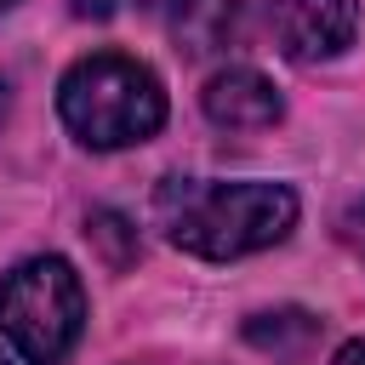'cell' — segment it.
Returning <instances> with one entry per match:
<instances>
[{"label":"cell","mask_w":365,"mask_h":365,"mask_svg":"<svg viewBox=\"0 0 365 365\" xmlns=\"http://www.w3.org/2000/svg\"><path fill=\"white\" fill-rule=\"evenodd\" d=\"M57 108L86 148H125L165 125V86L125 51H91L63 74Z\"/></svg>","instance_id":"cell-2"},{"label":"cell","mask_w":365,"mask_h":365,"mask_svg":"<svg viewBox=\"0 0 365 365\" xmlns=\"http://www.w3.org/2000/svg\"><path fill=\"white\" fill-rule=\"evenodd\" d=\"M74 11H80V17H108L114 0H74Z\"/></svg>","instance_id":"cell-10"},{"label":"cell","mask_w":365,"mask_h":365,"mask_svg":"<svg viewBox=\"0 0 365 365\" xmlns=\"http://www.w3.org/2000/svg\"><path fill=\"white\" fill-rule=\"evenodd\" d=\"M279 91L268 74L257 68H222L205 80V114L222 125V131H262L279 120Z\"/></svg>","instance_id":"cell-5"},{"label":"cell","mask_w":365,"mask_h":365,"mask_svg":"<svg viewBox=\"0 0 365 365\" xmlns=\"http://www.w3.org/2000/svg\"><path fill=\"white\" fill-rule=\"evenodd\" d=\"M86 240L97 245V257H103L108 268H131V262H137V228H131L120 211H91Z\"/></svg>","instance_id":"cell-8"},{"label":"cell","mask_w":365,"mask_h":365,"mask_svg":"<svg viewBox=\"0 0 365 365\" xmlns=\"http://www.w3.org/2000/svg\"><path fill=\"white\" fill-rule=\"evenodd\" d=\"M0 114H6V97H0Z\"/></svg>","instance_id":"cell-12"},{"label":"cell","mask_w":365,"mask_h":365,"mask_svg":"<svg viewBox=\"0 0 365 365\" xmlns=\"http://www.w3.org/2000/svg\"><path fill=\"white\" fill-rule=\"evenodd\" d=\"M245 336H251V348H262V354H285V359H297V354L314 348L319 319L302 314V308H279V314H257V319L245 325Z\"/></svg>","instance_id":"cell-7"},{"label":"cell","mask_w":365,"mask_h":365,"mask_svg":"<svg viewBox=\"0 0 365 365\" xmlns=\"http://www.w3.org/2000/svg\"><path fill=\"white\" fill-rule=\"evenodd\" d=\"M279 46L297 63L336 57L359 29V0H285L279 6Z\"/></svg>","instance_id":"cell-4"},{"label":"cell","mask_w":365,"mask_h":365,"mask_svg":"<svg viewBox=\"0 0 365 365\" xmlns=\"http://www.w3.org/2000/svg\"><path fill=\"white\" fill-rule=\"evenodd\" d=\"M0 365H6V359H0Z\"/></svg>","instance_id":"cell-14"},{"label":"cell","mask_w":365,"mask_h":365,"mask_svg":"<svg viewBox=\"0 0 365 365\" xmlns=\"http://www.w3.org/2000/svg\"><path fill=\"white\" fill-rule=\"evenodd\" d=\"M342 228H348V245H354V251L365 257V194H359V200L348 205V217H342Z\"/></svg>","instance_id":"cell-9"},{"label":"cell","mask_w":365,"mask_h":365,"mask_svg":"<svg viewBox=\"0 0 365 365\" xmlns=\"http://www.w3.org/2000/svg\"><path fill=\"white\" fill-rule=\"evenodd\" d=\"M154 217L171 245L228 262L251 257L291 234L297 194L285 182H205V177H165L154 188Z\"/></svg>","instance_id":"cell-1"},{"label":"cell","mask_w":365,"mask_h":365,"mask_svg":"<svg viewBox=\"0 0 365 365\" xmlns=\"http://www.w3.org/2000/svg\"><path fill=\"white\" fill-rule=\"evenodd\" d=\"M6 6H11V0H0V11H6Z\"/></svg>","instance_id":"cell-13"},{"label":"cell","mask_w":365,"mask_h":365,"mask_svg":"<svg viewBox=\"0 0 365 365\" xmlns=\"http://www.w3.org/2000/svg\"><path fill=\"white\" fill-rule=\"evenodd\" d=\"M336 365H365V342H348V348L336 354Z\"/></svg>","instance_id":"cell-11"},{"label":"cell","mask_w":365,"mask_h":365,"mask_svg":"<svg viewBox=\"0 0 365 365\" xmlns=\"http://www.w3.org/2000/svg\"><path fill=\"white\" fill-rule=\"evenodd\" d=\"M86 325L80 274L63 257H29L0 279V331L29 365H63Z\"/></svg>","instance_id":"cell-3"},{"label":"cell","mask_w":365,"mask_h":365,"mask_svg":"<svg viewBox=\"0 0 365 365\" xmlns=\"http://www.w3.org/2000/svg\"><path fill=\"white\" fill-rule=\"evenodd\" d=\"M262 6H268V0H165L171 34H177L194 57L228 46L234 34H245V23H251Z\"/></svg>","instance_id":"cell-6"}]
</instances>
